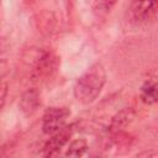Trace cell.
<instances>
[{"label": "cell", "mask_w": 158, "mask_h": 158, "mask_svg": "<svg viewBox=\"0 0 158 158\" xmlns=\"http://www.w3.org/2000/svg\"><path fill=\"white\" fill-rule=\"evenodd\" d=\"M158 9V0H132L131 14L138 22H147L154 19Z\"/></svg>", "instance_id": "cell-4"}, {"label": "cell", "mask_w": 158, "mask_h": 158, "mask_svg": "<svg viewBox=\"0 0 158 158\" xmlns=\"http://www.w3.org/2000/svg\"><path fill=\"white\" fill-rule=\"evenodd\" d=\"M0 2H1V0H0Z\"/></svg>", "instance_id": "cell-12"}, {"label": "cell", "mask_w": 158, "mask_h": 158, "mask_svg": "<svg viewBox=\"0 0 158 158\" xmlns=\"http://www.w3.org/2000/svg\"><path fill=\"white\" fill-rule=\"evenodd\" d=\"M69 115L70 111L67 107H48L42 117L43 132L46 135H53L58 132L65 126Z\"/></svg>", "instance_id": "cell-3"}, {"label": "cell", "mask_w": 158, "mask_h": 158, "mask_svg": "<svg viewBox=\"0 0 158 158\" xmlns=\"http://www.w3.org/2000/svg\"><path fill=\"white\" fill-rule=\"evenodd\" d=\"M106 83V72L101 63H95L89 67V69L81 74L75 81L73 94L74 98L84 104H91L100 95L104 85Z\"/></svg>", "instance_id": "cell-1"}, {"label": "cell", "mask_w": 158, "mask_h": 158, "mask_svg": "<svg viewBox=\"0 0 158 158\" xmlns=\"http://www.w3.org/2000/svg\"><path fill=\"white\" fill-rule=\"evenodd\" d=\"M6 95H7V84H6V83H2V84L0 85V110H1V107L4 106Z\"/></svg>", "instance_id": "cell-10"}, {"label": "cell", "mask_w": 158, "mask_h": 158, "mask_svg": "<svg viewBox=\"0 0 158 158\" xmlns=\"http://www.w3.org/2000/svg\"><path fill=\"white\" fill-rule=\"evenodd\" d=\"M41 105V99H40V94L36 89H28L27 91H25L20 99V110L26 115V116H31L33 115L38 107Z\"/></svg>", "instance_id": "cell-6"}, {"label": "cell", "mask_w": 158, "mask_h": 158, "mask_svg": "<svg viewBox=\"0 0 158 158\" xmlns=\"http://www.w3.org/2000/svg\"><path fill=\"white\" fill-rule=\"evenodd\" d=\"M141 98L142 101L153 105L157 102V83L154 79H148L141 88Z\"/></svg>", "instance_id": "cell-8"}, {"label": "cell", "mask_w": 158, "mask_h": 158, "mask_svg": "<svg viewBox=\"0 0 158 158\" xmlns=\"http://www.w3.org/2000/svg\"><path fill=\"white\" fill-rule=\"evenodd\" d=\"M59 65V59L58 57L51 52L46 51L43 52L36 60L32 72H31V78L33 81H43L49 79L57 70Z\"/></svg>", "instance_id": "cell-2"}, {"label": "cell", "mask_w": 158, "mask_h": 158, "mask_svg": "<svg viewBox=\"0 0 158 158\" xmlns=\"http://www.w3.org/2000/svg\"><path fill=\"white\" fill-rule=\"evenodd\" d=\"M133 117H135V110L132 107H123L111 118V122L109 125V131L110 132L122 131L128 123L132 122Z\"/></svg>", "instance_id": "cell-7"}, {"label": "cell", "mask_w": 158, "mask_h": 158, "mask_svg": "<svg viewBox=\"0 0 158 158\" xmlns=\"http://www.w3.org/2000/svg\"><path fill=\"white\" fill-rule=\"evenodd\" d=\"M6 73V63L5 62H0V85L2 84V77Z\"/></svg>", "instance_id": "cell-11"}, {"label": "cell", "mask_w": 158, "mask_h": 158, "mask_svg": "<svg viewBox=\"0 0 158 158\" xmlns=\"http://www.w3.org/2000/svg\"><path fill=\"white\" fill-rule=\"evenodd\" d=\"M72 127H67L64 126L62 130H59L58 132L51 135L52 137L47 141V143L43 147V154L46 157H52V156H57L60 149L69 142V138L72 136Z\"/></svg>", "instance_id": "cell-5"}, {"label": "cell", "mask_w": 158, "mask_h": 158, "mask_svg": "<svg viewBox=\"0 0 158 158\" xmlns=\"http://www.w3.org/2000/svg\"><path fill=\"white\" fill-rule=\"evenodd\" d=\"M86 151H88L86 141L84 138H77V139H73L68 144V148L65 151V156L67 157H81L85 154Z\"/></svg>", "instance_id": "cell-9"}]
</instances>
